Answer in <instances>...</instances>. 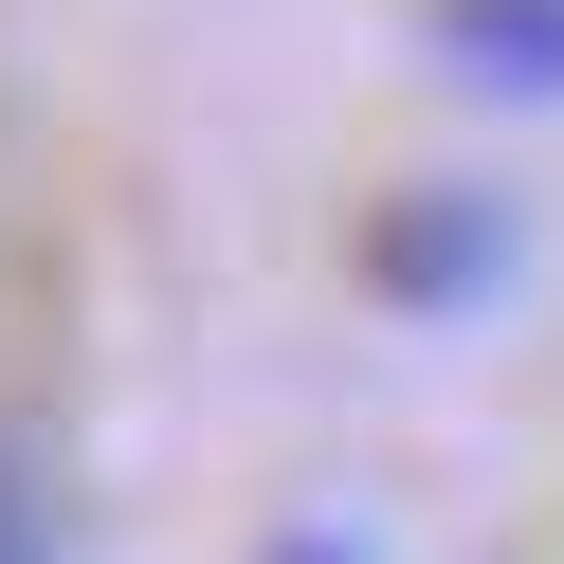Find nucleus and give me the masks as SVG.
I'll list each match as a JSON object with an SVG mask.
<instances>
[{"label":"nucleus","mask_w":564,"mask_h":564,"mask_svg":"<svg viewBox=\"0 0 564 564\" xmlns=\"http://www.w3.org/2000/svg\"><path fill=\"white\" fill-rule=\"evenodd\" d=\"M437 74L510 91V110H564V0H437Z\"/></svg>","instance_id":"f03ea898"},{"label":"nucleus","mask_w":564,"mask_h":564,"mask_svg":"<svg viewBox=\"0 0 564 564\" xmlns=\"http://www.w3.org/2000/svg\"><path fill=\"white\" fill-rule=\"evenodd\" d=\"M273 564H382V528L365 510H310V528H273Z\"/></svg>","instance_id":"20e7f679"},{"label":"nucleus","mask_w":564,"mask_h":564,"mask_svg":"<svg viewBox=\"0 0 564 564\" xmlns=\"http://www.w3.org/2000/svg\"><path fill=\"white\" fill-rule=\"evenodd\" d=\"M0 564H55V510H37V455L0 437Z\"/></svg>","instance_id":"7ed1b4c3"},{"label":"nucleus","mask_w":564,"mask_h":564,"mask_svg":"<svg viewBox=\"0 0 564 564\" xmlns=\"http://www.w3.org/2000/svg\"><path fill=\"white\" fill-rule=\"evenodd\" d=\"M528 273V200L510 183H401L365 219V292L401 310V328H455V310H491Z\"/></svg>","instance_id":"f257e3e1"}]
</instances>
